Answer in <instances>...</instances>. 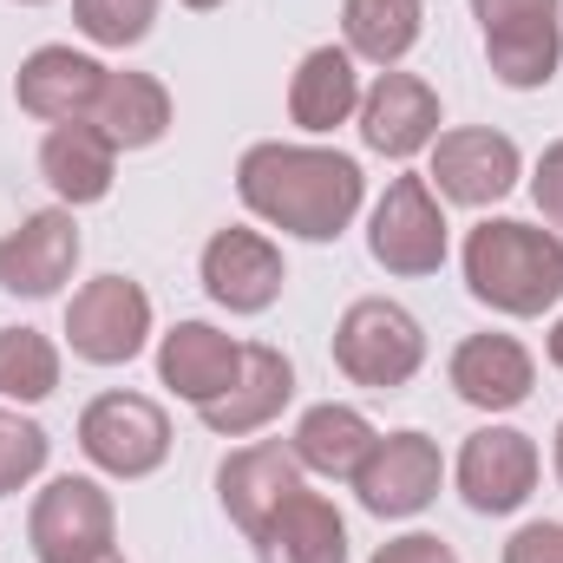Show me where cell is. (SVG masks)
Returning a JSON list of instances; mask_svg holds the SVG:
<instances>
[{
    "instance_id": "cell-7",
    "label": "cell",
    "mask_w": 563,
    "mask_h": 563,
    "mask_svg": "<svg viewBox=\"0 0 563 563\" xmlns=\"http://www.w3.org/2000/svg\"><path fill=\"white\" fill-rule=\"evenodd\" d=\"M538 478H544V452H538V439L525 432V426H478L465 445H459V459H452V485H459V498L478 511V518H511V511H525L531 505V492H538Z\"/></svg>"
},
{
    "instance_id": "cell-30",
    "label": "cell",
    "mask_w": 563,
    "mask_h": 563,
    "mask_svg": "<svg viewBox=\"0 0 563 563\" xmlns=\"http://www.w3.org/2000/svg\"><path fill=\"white\" fill-rule=\"evenodd\" d=\"M531 203H538V217L563 236V139L544 144V157H538V170H531Z\"/></svg>"
},
{
    "instance_id": "cell-13",
    "label": "cell",
    "mask_w": 563,
    "mask_h": 563,
    "mask_svg": "<svg viewBox=\"0 0 563 563\" xmlns=\"http://www.w3.org/2000/svg\"><path fill=\"white\" fill-rule=\"evenodd\" d=\"M79 223H73V210L66 203H53V210H26L7 236H0V288L7 295H20V301H46V295H59L73 269H79Z\"/></svg>"
},
{
    "instance_id": "cell-18",
    "label": "cell",
    "mask_w": 563,
    "mask_h": 563,
    "mask_svg": "<svg viewBox=\"0 0 563 563\" xmlns=\"http://www.w3.org/2000/svg\"><path fill=\"white\" fill-rule=\"evenodd\" d=\"M288 400H295V361L282 347H269V341H243V367H236L230 394L197 407V420L217 439H250V432L276 426Z\"/></svg>"
},
{
    "instance_id": "cell-29",
    "label": "cell",
    "mask_w": 563,
    "mask_h": 563,
    "mask_svg": "<svg viewBox=\"0 0 563 563\" xmlns=\"http://www.w3.org/2000/svg\"><path fill=\"white\" fill-rule=\"evenodd\" d=\"M505 563H563V525L558 518H531L511 531L505 544Z\"/></svg>"
},
{
    "instance_id": "cell-11",
    "label": "cell",
    "mask_w": 563,
    "mask_h": 563,
    "mask_svg": "<svg viewBox=\"0 0 563 563\" xmlns=\"http://www.w3.org/2000/svg\"><path fill=\"white\" fill-rule=\"evenodd\" d=\"M367 518H420L445 485V452L420 426H400L387 439H374V452L361 459V472L347 478Z\"/></svg>"
},
{
    "instance_id": "cell-36",
    "label": "cell",
    "mask_w": 563,
    "mask_h": 563,
    "mask_svg": "<svg viewBox=\"0 0 563 563\" xmlns=\"http://www.w3.org/2000/svg\"><path fill=\"white\" fill-rule=\"evenodd\" d=\"M13 7H46V0H13Z\"/></svg>"
},
{
    "instance_id": "cell-17",
    "label": "cell",
    "mask_w": 563,
    "mask_h": 563,
    "mask_svg": "<svg viewBox=\"0 0 563 563\" xmlns=\"http://www.w3.org/2000/svg\"><path fill=\"white\" fill-rule=\"evenodd\" d=\"M106 86V66L79 46H33L13 73V106L40 125H73L92 119V99Z\"/></svg>"
},
{
    "instance_id": "cell-1",
    "label": "cell",
    "mask_w": 563,
    "mask_h": 563,
    "mask_svg": "<svg viewBox=\"0 0 563 563\" xmlns=\"http://www.w3.org/2000/svg\"><path fill=\"white\" fill-rule=\"evenodd\" d=\"M236 197L256 223L295 243H341L367 203V170L334 144L263 139L236 157Z\"/></svg>"
},
{
    "instance_id": "cell-31",
    "label": "cell",
    "mask_w": 563,
    "mask_h": 563,
    "mask_svg": "<svg viewBox=\"0 0 563 563\" xmlns=\"http://www.w3.org/2000/svg\"><path fill=\"white\" fill-rule=\"evenodd\" d=\"M367 563H459V551L439 531H407V538H387Z\"/></svg>"
},
{
    "instance_id": "cell-3",
    "label": "cell",
    "mask_w": 563,
    "mask_h": 563,
    "mask_svg": "<svg viewBox=\"0 0 563 563\" xmlns=\"http://www.w3.org/2000/svg\"><path fill=\"white\" fill-rule=\"evenodd\" d=\"M334 367L341 380L367 387V394H400L426 367V328L413 308L387 301V295H361L341 308L334 321Z\"/></svg>"
},
{
    "instance_id": "cell-35",
    "label": "cell",
    "mask_w": 563,
    "mask_h": 563,
    "mask_svg": "<svg viewBox=\"0 0 563 563\" xmlns=\"http://www.w3.org/2000/svg\"><path fill=\"white\" fill-rule=\"evenodd\" d=\"M92 563H125V551H106V558H92Z\"/></svg>"
},
{
    "instance_id": "cell-16",
    "label": "cell",
    "mask_w": 563,
    "mask_h": 563,
    "mask_svg": "<svg viewBox=\"0 0 563 563\" xmlns=\"http://www.w3.org/2000/svg\"><path fill=\"white\" fill-rule=\"evenodd\" d=\"M295 492H301V459H295L282 439L236 445V452L217 465V505L230 511V525H236L243 538H256Z\"/></svg>"
},
{
    "instance_id": "cell-10",
    "label": "cell",
    "mask_w": 563,
    "mask_h": 563,
    "mask_svg": "<svg viewBox=\"0 0 563 563\" xmlns=\"http://www.w3.org/2000/svg\"><path fill=\"white\" fill-rule=\"evenodd\" d=\"M426 157H432L426 184L439 190V203H459V210H492L525 177V151L492 125H452L432 139Z\"/></svg>"
},
{
    "instance_id": "cell-25",
    "label": "cell",
    "mask_w": 563,
    "mask_h": 563,
    "mask_svg": "<svg viewBox=\"0 0 563 563\" xmlns=\"http://www.w3.org/2000/svg\"><path fill=\"white\" fill-rule=\"evenodd\" d=\"M426 33V0H341V46L361 66L394 73Z\"/></svg>"
},
{
    "instance_id": "cell-34",
    "label": "cell",
    "mask_w": 563,
    "mask_h": 563,
    "mask_svg": "<svg viewBox=\"0 0 563 563\" xmlns=\"http://www.w3.org/2000/svg\"><path fill=\"white\" fill-rule=\"evenodd\" d=\"M184 7H190V13H217L223 0H184Z\"/></svg>"
},
{
    "instance_id": "cell-6",
    "label": "cell",
    "mask_w": 563,
    "mask_h": 563,
    "mask_svg": "<svg viewBox=\"0 0 563 563\" xmlns=\"http://www.w3.org/2000/svg\"><path fill=\"white\" fill-rule=\"evenodd\" d=\"M445 250H452V230H445V203L426 177H394L367 217V256L387 269V276H439L445 269Z\"/></svg>"
},
{
    "instance_id": "cell-28",
    "label": "cell",
    "mask_w": 563,
    "mask_h": 563,
    "mask_svg": "<svg viewBox=\"0 0 563 563\" xmlns=\"http://www.w3.org/2000/svg\"><path fill=\"white\" fill-rule=\"evenodd\" d=\"M151 20H157V0H73V26L92 46H112V53L139 46L151 33Z\"/></svg>"
},
{
    "instance_id": "cell-21",
    "label": "cell",
    "mask_w": 563,
    "mask_h": 563,
    "mask_svg": "<svg viewBox=\"0 0 563 563\" xmlns=\"http://www.w3.org/2000/svg\"><path fill=\"white\" fill-rule=\"evenodd\" d=\"M40 177H46V190H53L66 210L106 203L112 184H119V144L106 139L92 119L46 125V139H40Z\"/></svg>"
},
{
    "instance_id": "cell-22",
    "label": "cell",
    "mask_w": 563,
    "mask_h": 563,
    "mask_svg": "<svg viewBox=\"0 0 563 563\" xmlns=\"http://www.w3.org/2000/svg\"><path fill=\"white\" fill-rule=\"evenodd\" d=\"M250 544L256 563H347V518L334 511V498L301 485Z\"/></svg>"
},
{
    "instance_id": "cell-33",
    "label": "cell",
    "mask_w": 563,
    "mask_h": 563,
    "mask_svg": "<svg viewBox=\"0 0 563 563\" xmlns=\"http://www.w3.org/2000/svg\"><path fill=\"white\" fill-rule=\"evenodd\" d=\"M551 472H558V485H563V420H558V439H551Z\"/></svg>"
},
{
    "instance_id": "cell-5",
    "label": "cell",
    "mask_w": 563,
    "mask_h": 563,
    "mask_svg": "<svg viewBox=\"0 0 563 563\" xmlns=\"http://www.w3.org/2000/svg\"><path fill=\"white\" fill-rule=\"evenodd\" d=\"M26 544H33L40 563H92L106 551H119L112 492L99 478H79V472L46 478V492L26 511Z\"/></svg>"
},
{
    "instance_id": "cell-32",
    "label": "cell",
    "mask_w": 563,
    "mask_h": 563,
    "mask_svg": "<svg viewBox=\"0 0 563 563\" xmlns=\"http://www.w3.org/2000/svg\"><path fill=\"white\" fill-rule=\"evenodd\" d=\"M544 354H551V367L563 374V314L551 321V334H544Z\"/></svg>"
},
{
    "instance_id": "cell-8",
    "label": "cell",
    "mask_w": 563,
    "mask_h": 563,
    "mask_svg": "<svg viewBox=\"0 0 563 563\" xmlns=\"http://www.w3.org/2000/svg\"><path fill=\"white\" fill-rule=\"evenodd\" d=\"M151 295L132 276H92L66 301V347L86 367H125L151 341Z\"/></svg>"
},
{
    "instance_id": "cell-19",
    "label": "cell",
    "mask_w": 563,
    "mask_h": 563,
    "mask_svg": "<svg viewBox=\"0 0 563 563\" xmlns=\"http://www.w3.org/2000/svg\"><path fill=\"white\" fill-rule=\"evenodd\" d=\"M243 367V341L223 334L217 321H177L170 334H157V380L184 400V407H210L230 394Z\"/></svg>"
},
{
    "instance_id": "cell-24",
    "label": "cell",
    "mask_w": 563,
    "mask_h": 563,
    "mask_svg": "<svg viewBox=\"0 0 563 563\" xmlns=\"http://www.w3.org/2000/svg\"><path fill=\"white\" fill-rule=\"evenodd\" d=\"M92 125L119 144V151H151V144H164V132H170V92H164V79L132 73V66H125V73L106 66V86H99V99H92Z\"/></svg>"
},
{
    "instance_id": "cell-2",
    "label": "cell",
    "mask_w": 563,
    "mask_h": 563,
    "mask_svg": "<svg viewBox=\"0 0 563 563\" xmlns=\"http://www.w3.org/2000/svg\"><path fill=\"white\" fill-rule=\"evenodd\" d=\"M459 269L478 308L511 314V321H538L544 308L563 301V236L525 217H485L465 230Z\"/></svg>"
},
{
    "instance_id": "cell-9",
    "label": "cell",
    "mask_w": 563,
    "mask_h": 563,
    "mask_svg": "<svg viewBox=\"0 0 563 563\" xmlns=\"http://www.w3.org/2000/svg\"><path fill=\"white\" fill-rule=\"evenodd\" d=\"M79 452L106 472V478H151L170 459V413L151 394H99L79 413Z\"/></svg>"
},
{
    "instance_id": "cell-20",
    "label": "cell",
    "mask_w": 563,
    "mask_h": 563,
    "mask_svg": "<svg viewBox=\"0 0 563 563\" xmlns=\"http://www.w3.org/2000/svg\"><path fill=\"white\" fill-rule=\"evenodd\" d=\"M361 59L347 46H308L288 73V125L308 139H328L341 125H354L361 112Z\"/></svg>"
},
{
    "instance_id": "cell-26",
    "label": "cell",
    "mask_w": 563,
    "mask_h": 563,
    "mask_svg": "<svg viewBox=\"0 0 563 563\" xmlns=\"http://www.w3.org/2000/svg\"><path fill=\"white\" fill-rule=\"evenodd\" d=\"M59 394V347L40 328H0V400L40 407Z\"/></svg>"
},
{
    "instance_id": "cell-27",
    "label": "cell",
    "mask_w": 563,
    "mask_h": 563,
    "mask_svg": "<svg viewBox=\"0 0 563 563\" xmlns=\"http://www.w3.org/2000/svg\"><path fill=\"white\" fill-rule=\"evenodd\" d=\"M46 459H53V439H46V426L26 420L20 407H0V498L26 492V485L46 472Z\"/></svg>"
},
{
    "instance_id": "cell-23",
    "label": "cell",
    "mask_w": 563,
    "mask_h": 563,
    "mask_svg": "<svg viewBox=\"0 0 563 563\" xmlns=\"http://www.w3.org/2000/svg\"><path fill=\"white\" fill-rule=\"evenodd\" d=\"M374 420L361 413V407H347V400H321V407H308L295 432H288V452L301 459V472H314V478H354L361 472V459L374 452Z\"/></svg>"
},
{
    "instance_id": "cell-12",
    "label": "cell",
    "mask_w": 563,
    "mask_h": 563,
    "mask_svg": "<svg viewBox=\"0 0 563 563\" xmlns=\"http://www.w3.org/2000/svg\"><path fill=\"white\" fill-rule=\"evenodd\" d=\"M197 282H203V295H210L217 308H230V314H269L282 301V288H288V263H282V250L263 230L230 223V230H217V236L203 243Z\"/></svg>"
},
{
    "instance_id": "cell-15",
    "label": "cell",
    "mask_w": 563,
    "mask_h": 563,
    "mask_svg": "<svg viewBox=\"0 0 563 563\" xmlns=\"http://www.w3.org/2000/svg\"><path fill=\"white\" fill-rule=\"evenodd\" d=\"M445 380H452V394L465 400V407H478V413H518L525 400H531V387H538V361H531V347L518 341V334H465L459 347H452V361H445Z\"/></svg>"
},
{
    "instance_id": "cell-4",
    "label": "cell",
    "mask_w": 563,
    "mask_h": 563,
    "mask_svg": "<svg viewBox=\"0 0 563 563\" xmlns=\"http://www.w3.org/2000/svg\"><path fill=\"white\" fill-rule=\"evenodd\" d=\"M485 66L511 92H538L563 73V0H472Z\"/></svg>"
},
{
    "instance_id": "cell-14",
    "label": "cell",
    "mask_w": 563,
    "mask_h": 563,
    "mask_svg": "<svg viewBox=\"0 0 563 563\" xmlns=\"http://www.w3.org/2000/svg\"><path fill=\"white\" fill-rule=\"evenodd\" d=\"M354 125H361V144H367L374 157L407 164V157L432 151L445 112H439V92L426 86L420 73H400V66H394V73H374V86L361 92Z\"/></svg>"
}]
</instances>
